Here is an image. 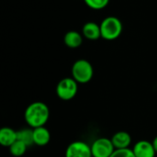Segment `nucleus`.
<instances>
[{"label": "nucleus", "instance_id": "nucleus-13", "mask_svg": "<svg viewBox=\"0 0 157 157\" xmlns=\"http://www.w3.org/2000/svg\"><path fill=\"white\" fill-rule=\"evenodd\" d=\"M28 147L29 146L26 144H24L23 142H21L19 140H17L9 147V152H10V154L14 157H20L25 155Z\"/></svg>", "mask_w": 157, "mask_h": 157}, {"label": "nucleus", "instance_id": "nucleus-2", "mask_svg": "<svg viewBox=\"0 0 157 157\" xmlns=\"http://www.w3.org/2000/svg\"><path fill=\"white\" fill-rule=\"evenodd\" d=\"M72 77L78 84H86L91 81L94 75V69L92 64L85 59L75 61L72 66Z\"/></svg>", "mask_w": 157, "mask_h": 157}, {"label": "nucleus", "instance_id": "nucleus-1", "mask_svg": "<svg viewBox=\"0 0 157 157\" xmlns=\"http://www.w3.org/2000/svg\"><path fill=\"white\" fill-rule=\"evenodd\" d=\"M50 118L49 107L41 101H35L29 104L24 112L26 123L32 129L45 126Z\"/></svg>", "mask_w": 157, "mask_h": 157}, {"label": "nucleus", "instance_id": "nucleus-9", "mask_svg": "<svg viewBox=\"0 0 157 157\" xmlns=\"http://www.w3.org/2000/svg\"><path fill=\"white\" fill-rule=\"evenodd\" d=\"M51 141V133L45 126L33 129V142L35 145L45 146Z\"/></svg>", "mask_w": 157, "mask_h": 157}, {"label": "nucleus", "instance_id": "nucleus-11", "mask_svg": "<svg viewBox=\"0 0 157 157\" xmlns=\"http://www.w3.org/2000/svg\"><path fill=\"white\" fill-rule=\"evenodd\" d=\"M82 33L85 38L90 40H96L101 37L100 25H98L92 21L86 22L82 29Z\"/></svg>", "mask_w": 157, "mask_h": 157}, {"label": "nucleus", "instance_id": "nucleus-16", "mask_svg": "<svg viewBox=\"0 0 157 157\" xmlns=\"http://www.w3.org/2000/svg\"><path fill=\"white\" fill-rule=\"evenodd\" d=\"M110 157H136L134 155L132 149H116Z\"/></svg>", "mask_w": 157, "mask_h": 157}, {"label": "nucleus", "instance_id": "nucleus-3", "mask_svg": "<svg viewBox=\"0 0 157 157\" xmlns=\"http://www.w3.org/2000/svg\"><path fill=\"white\" fill-rule=\"evenodd\" d=\"M100 30L101 38L107 40H114L118 39L122 32L121 21L116 17H108L102 20Z\"/></svg>", "mask_w": 157, "mask_h": 157}, {"label": "nucleus", "instance_id": "nucleus-15", "mask_svg": "<svg viewBox=\"0 0 157 157\" xmlns=\"http://www.w3.org/2000/svg\"><path fill=\"white\" fill-rule=\"evenodd\" d=\"M84 1L88 7L95 10H100L105 8L109 2V0H84Z\"/></svg>", "mask_w": 157, "mask_h": 157}, {"label": "nucleus", "instance_id": "nucleus-4", "mask_svg": "<svg viewBox=\"0 0 157 157\" xmlns=\"http://www.w3.org/2000/svg\"><path fill=\"white\" fill-rule=\"evenodd\" d=\"M78 91V83L73 77L63 78L56 86V95L57 97L63 100L69 101L75 98Z\"/></svg>", "mask_w": 157, "mask_h": 157}, {"label": "nucleus", "instance_id": "nucleus-12", "mask_svg": "<svg viewBox=\"0 0 157 157\" xmlns=\"http://www.w3.org/2000/svg\"><path fill=\"white\" fill-rule=\"evenodd\" d=\"M63 42L67 47L71 49H76L82 45L83 37L79 32L75 30H70L64 35Z\"/></svg>", "mask_w": 157, "mask_h": 157}, {"label": "nucleus", "instance_id": "nucleus-14", "mask_svg": "<svg viewBox=\"0 0 157 157\" xmlns=\"http://www.w3.org/2000/svg\"><path fill=\"white\" fill-rule=\"evenodd\" d=\"M17 140L23 142L28 146L34 144L33 142V129H22L17 131Z\"/></svg>", "mask_w": 157, "mask_h": 157}, {"label": "nucleus", "instance_id": "nucleus-17", "mask_svg": "<svg viewBox=\"0 0 157 157\" xmlns=\"http://www.w3.org/2000/svg\"><path fill=\"white\" fill-rule=\"evenodd\" d=\"M153 145H154V147H155V152H156L157 154V136L156 137H155V139L153 140Z\"/></svg>", "mask_w": 157, "mask_h": 157}, {"label": "nucleus", "instance_id": "nucleus-5", "mask_svg": "<svg viewBox=\"0 0 157 157\" xmlns=\"http://www.w3.org/2000/svg\"><path fill=\"white\" fill-rule=\"evenodd\" d=\"M90 146L93 157H110L116 150L111 139L106 137L95 140Z\"/></svg>", "mask_w": 157, "mask_h": 157}, {"label": "nucleus", "instance_id": "nucleus-10", "mask_svg": "<svg viewBox=\"0 0 157 157\" xmlns=\"http://www.w3.org/2000/svg\"><path fill=\"white\" fill-rule=\"evenodd\" d=\"M17 140V132L10 127H4L0 131V144L4 147H10Z\"/></svg>", "mask_w": 157, "mask_h": 157}, {"label": "nucleus", "instance_id": "nucleus-8", "mask_svg": "<svg viewBox=\"0 0 157 157\" xmlns=\"http://www.w3.org/2000/svg\"><path fill=\"white\" fill-rule=\"evenodd\" d=\"M111 142L115 149H127L132 144V136L127 132H118L111 137Z\"/></svg>", "mask_w": 157, "mask_h": 157}, {"label": "nucleus", "instance_id": "nucleus-7", "mask_svg": "<svg viewBox=\"0 0 157 157\" xmlns=\"http://www.w3.org/2000/svg\"><path fill=\"white\" fill-rule=\"evenodd\" d=\"M132 152L136 157H155L156 155L153 143L146 140L137 142L133 145Z\"/></svg>", "mask_w": 157, "mask_h": 157}, {"label": "nucleus", "instance_id": "nucleus-6", "mask_svg": "<svg viewBox=\"0 0 157 157\" xmlns=\"http://www.w3.org/2000/svg\"><path fill=\"white\" fill-rule=\"evenodd\" d=\"M65 157H93L91 146L83 141L73 142L65 150Z\"/></svg>", "mask_w": 157, "mask_h": 157}]
</instances>
